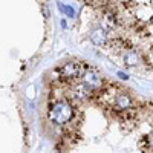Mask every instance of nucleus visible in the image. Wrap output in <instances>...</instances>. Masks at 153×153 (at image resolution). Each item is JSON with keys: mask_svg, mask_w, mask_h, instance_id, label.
Masks as SVG:
<instances>
[{"mask_svg": "<svg viewBox=\"0 0 153 153\" xmlns=\"http://www.w3.org/2000/svg\"><path fill=\"white\" fill-rule=\"evenodd\" d=\"M75 115H76L75 104L68 98L49 101L48 103L46 117L51 123H54L57 126H68L75 118Z\"/></svg>", "mask_w": 153, "mask_h": 153, "instance_id": "f257e3e1", "label": "nucleus"}, {"mask_svg": "<svg viewBox=\"0 0 153 153\" xmlns=\"http://www.w3.org/2000/svg\"><path fill=\"white\" fill-rule=\"evenodd\" d=\"M84 71H86V68L80 61H66V63H61L54 72L65 84L71 86V84L76 83V80L81 78Z\"/></svg>", "mask_w": 153, "mask_h": 153, "instance_id": "f03ea898", "label": "nucleus"}, {"mask_svg": "<svg viewBox=\"0 0 153 153\" xmlns=\"http://www.w3.org/2000/svg\"><path fill=\"white\" fill-rule=\"evenodd\" d=\"M136 104H135V101H133V98L127 94L126 91H121L118 92V95L115 97V101H113V106H112V109H110V113L112 115H117L120 113V112H124V110H129V109H132V107H135Z\"/></svg>", "mask_w": 153, "mask_h": 153, "instance_id": "7ed1b4c3", "label": "nucleus"}, {"mask_svg": "<svg viewBox=\"0 0 153 153\" xmlns=\"http://www.w3.org/2000/svg\"><path fill=\"white\" fill-rule=\"evenodd\" d=\"M81 81H83L89 89H92L94 92L100 91V89L104 86L103 76H101L95 69H86L84 74H83V76H81Z\"/></svg>", "mask_w": 153, "mask_h": 153, "instance_id": "20e7f679", "label": "nucleus"}, {"mask_svg": "<svg viewBox=\"0 0 153 153\" xmlns=\"http://www.w3.org/2000/svg\"><path fill=\"white\" fill-rule=\"evenodd\" d=\"M123 60H124V65L127 68H138L141 63H144V58L139 55L136 51H132V49H129L127 52H124Z\"/></svg>", "mask_w": 153, "mask_h": 153, "instance_id": "39448f33", "label": "nucleus"}, {"mask_svg": "<svg viewBox=\"0 0 153 153\" xmlns=\"http://www.w3.org/2000/svg\"><path fill=\"white\" fill-rule=\"evenodd\" d=\"M91 40L94 45H104L107 42V35L101 28H98V29H94L91 32Z\"/></svg>", "mask_w": 153, "mask_h": 153, "instance_id": "423d86ee", "label": "nucleus"}, {"mask_svg": "<svg viewBox=\"0 0 153 153\" xmlns=\"http://www.w3.org/2000/svg\"><path fill=\"white\" fill-rule=\"evenodd\" d=\"M141 144L146 150H150V153H153V132H150L149 135H146L143 139H141Z\"/></svg>", "mask_w": 153, "mask_h": 153, "instance_id": "0eeeda50", "label": "nucleus"}, {"mask_svg": "<svg viewBox=\"0 0 153 153\" xmlns=\"http://www.w3.org/2000/svg\"><path fill=\"white\" fill-rule=\"evenodd\" d=\"M58 9H60L65 16H68V17H75V9H74L72 6H69V5L58 3Z\"/></svg>", "mask_w": 153, "mask_h": 153, "instance_id": "6e6552de", "label": "nucleus"}, {"mask_svg": "<svg viewBox=\"0 0 153 153\" xmlns=\"http://www.w3.org/2000/svg\"><path fill=\"white\" fill-rule=\"evenodd\" d=\"M42 9H43V14H45V17H49V8H48L45 3L42 5Z\"/></svg>", "mask_w": 153, "mask_h": 153, "instance_id": "1a4fd4ad", "label": "nucleus"}, {"mask_svg": "<svg viewBox=\"0 0 153 153\" xmlns=\"http://www.w3.org/2000/svg\"><path fill=\"white\" fill-rule=\"evenodd\" d=\"M118 76H121L123 80H127V78H129V76H127L126 74H123V72H118Z\"/></svg>", "mask_w": 153, "mask_h": 153, "instance_id": "9d476101", "label": "nucleus"}, {"mask_svg": "<svg viewBox=\"0 0 153 153\" xmlns=\"http://www.w3.org/2000/svg\"><path fill=\"white\" fill-rule=\"evenodd\" d=\"M61 26L63 28H68V22L66 20H61Z\"/></svg>", "mask_w": 153, "mask_h": 153, "instance_id": "9b49d317", "label": "nucleus"}, {"mask_svg": "<svg viewBox=\"0 0 153 153\" xmlns=\"http://www.w3.org/2000/svg\"><path fill=\"white\" fill-rule=\"evenodd\" d=\"M57 153H63V152H57Z\"/></svg>", "mask_w": 153, "mask_h": 153, "instance_id": "f8f14e48", "label": "nucleus"}]
</instances>
